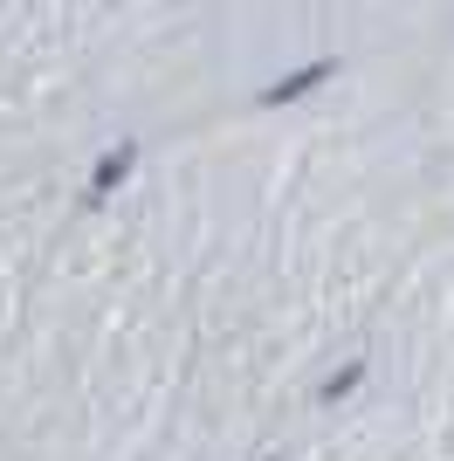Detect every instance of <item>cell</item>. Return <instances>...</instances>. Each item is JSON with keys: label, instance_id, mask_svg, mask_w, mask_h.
Returning <instances> with one entry per match:
<instances>
[{"label": "cell", "instance_id": "cell-1", "mask_svg": "<svg viewBox=\"0 0 454 461\" xmlns=\"http://www.w3.org/2000/svg\"><path fill=\"white\" fill-rule=\"evenodd\" d=\"M124 173H132V145H117V152L104 158V166H96V186H90V200H96V193H111Z\"/></svg>", "mask_w": 454, "mask_h": 461}, {"label": "cell", "instance_id": "cell-3", "mask_svg": "<svg viewBox=\"0 0 454 461\" xmlns=\"http://www.w3.org/2000/svg\"><path fill=\"white\" fill-rule=\"evenodd\" d=\"M359 379H365V366H359V358H351V366H338V372H331V385H323V400L338 406V400H344V393H351Z\"/></svg>", "mask_w": 454, "mask_h": 461}, {"label": "cell", "instance_id": "cell-2", "mask_svg": "<svg viewBox=\"0 0 454 461\" xmlns=\"http://www.w3.org/2000/svg\"><path fill=\"white\" fill-rule=\"evenodd\" d=\"M323 77H331V69H296V77H289V83H276V90H268V104H289V96H303V90H317Z\"/></svg>", "mask_w": 454, "mask_h": 461}, {"label": "cell", "instance_id": "cell-4", "mask_svg": "<svg viewBox=\"0 0 454 461\" xmlns=\"http://www.w3.org/2000/svg\"><path fill=\"white\" fill-rule=\"evenodd\" d=\"M268 461H283V455H268Z\"/></svg>", "mask_w": 454, "mask_h": 461}]
</instances>
